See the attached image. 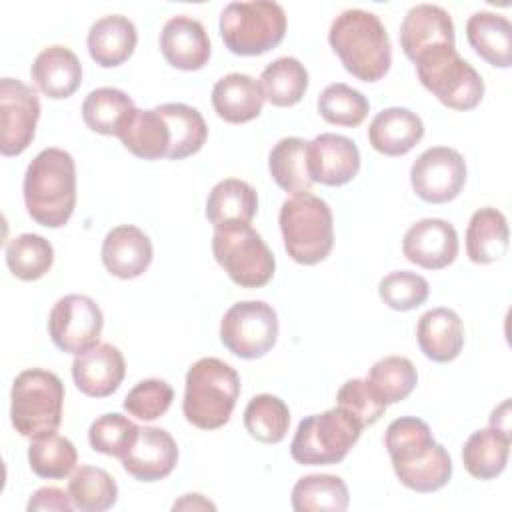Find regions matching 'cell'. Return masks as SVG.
Listing matches in <instances>:
<instances>
[{"label":"cell","instance_id":"6da1fadb","mask_svg":"<svg viewBox=\"0 0 512 512\" xmlns=\"http://www.w3.org/2000/svg\"><path fill=\"white\" fill-rule=\"evenodd\" d=\"M384 444L398 480L414 492H436L452 476V460L430 426L416 416H402L388 424Z\"/></svg>","mask_w":512,"mask_h":512},{"label":"cell","instance_id":"7a4b0ae2","mask_svg":"<svg viewBox=\"0 0 512 512\" xmlns=\"http://www.w3.org/2000/svg\"><path fill=\"white\" fill-rule=\"evenodd\" d=\"M22 190L26 210L36 224L64 226L76 206L74 158L62 148H44L28 164Z\"/></svg>","mask_w":512,"mask_h":512},{"label":"cell","instance_id":"3957f363","mask_svg":"<svg viewBox=\"0 0 512 512\" xmlns=\"http://www.w3.org/2000/svg\"><path fill=\"white\" fill-rule=\"evenodd\" d=\"M328 42L342 66L362 82L386 76L392 64V46L382 20L362 8L338 14L328 30Z\"/></svg>","mask_w":512,"mask_h":512},{"label":"cell","instance_id":"277c9868","mask_svg":"<svg viewBox=\"0 0 512 512\" xmlns=\"http://www.w3.org/2000/svg\"><path fill=\"white\" fill-rule=\"evenodd\" d=\"M240 396L238 372L220 358H200L186 372L182 412L202 430L224 426Z\"/></svg>","mask_w":512,"mask_h":512},{"label":"cell","instance_id":"5b68a950","mask_svg":"<svg viewBox=\"0 0 512 512\" xmlns=\"http://www.w3.org/2000/svg\"><path fill=\"white\" fill-rule=\"evenodd\" d=\"M288 256L304 266L322 262L334 246V218L330 206L310 194L296 192L280 206L278 216Z\"/></svg>","mask_w":512,"mask_h":512},{"label":"cell","instance_id":"8992f818","mask_svg":"<svg viewBox=\"0 0 512 512\" xmlns=\"http://www.w3.org/2000/svg\"><path fill=\"white\" fill-rule=\"evenodd\" d=\"M10 420L20 436L38 438L56 432L62 422L64 384L48 370L28 368L12 382Z\"/></svg>","mask_w":512,"mask_h":512},{"label":"cell","instance_id":"52a82bcc","mask_svg":"<svg viewBox=\"0 0 512 512\" xmlns=\"http://www.w3.org/2000/svg\"><path fill=\"white\" fill-rule=\"evenodd\" d=\"M220 36L238 56H260L276 48L286 34V12L278 2H230L220 14Z\"/></svg>","mask_w":512,"mask_h":512},{"label":"cell","instance_id":"ba28073f","mask_svg":"<svg viewBox=\"0 0 512 512\" xmlns=\"http://www.w3.org/2000/svg\"><path fill=\"white\" fill-rule=\"evenodd\" d=\"M362 430L356 420L336 406L300 420L290 444V454L294 462L304 466L338 464L358 442Z\"/></svg>","mask_w":512,"mask_h":512},{"label":"cell","instance_id":"9c48e42d","mask_svg":"<svg viewBox=\"0 0 512 512\" xmlns=\"http://www.w3.org/2000/svg\"><path fill=\"white\" fill-rule=\"evenodd\" d=\"M212 252L230 280L242 288L266 286L274 276V254L250 224L214 228Z\"/></svg>","mask_w":512,"mask_h":512},{"label":"cell","instance_id":"30bf717a","mask_svg":"<svg viewBox=\"0 0 512 512\" xmlns=\"http://www.w3.org/2000/svg\"><path fill=\"white\" fill-rule=\"evenodd\" d=\"M416 74L426 90H430L444 106L452 110H472L484 96V80L472 64H468L456 46H444L420 56Z\"/></svg>","mask_w":512,"mask_h":512},{"label":"cell","instance_id":"8fae6325","mask_svg":"<svg viewBox=\"0 0 512 512\" xmlns=\"http://www.w3.org/2000/svg\"><path fill=\"white\" fill-rule=\"evenodd\" d=\"M278 338L276 310L262 300L232 304L220 322V340L238 358L254 360L268 354Z\"/></svg>","mask_w":512,"mask_h":512},{"label":"cell","instance_id":"7c38bea8","mask_svg":"<svg viewBox=\"0 0 512 512\" xmlns=\"http://www.w3.org/2000/svg\"><path fill=\"white\" fill-rule=\"evenodd\" d=\"M104 326L100 306L84 294L60 298L48 316V334L54 346L68 354H80L98 344Z\"/></svg>","mask_w":512,"mask_h":512},{"label":"cell","instance_id":"4fadbf2b","mask_svg":"<svg viewBox=\"0 0 512 512\" xmlns=\"http://www.w3.org/2000/svg\"><path fill=\"white\" fill-rule=\"evenodd\" d=\"M410 182L416 196L424 202H450L466 184V162L454 148H428L414 160L410 168Z\"/></svg>","mask_w":512,"mask_h":512},{"label":"cell","instance_id":"5bb4252c","mask_svg":"<svg viewBox=\"0 0 512 512\" xmlns=\"http://www.w3.org/2000/svg\"><path fill=\"white\" fill-rule=\"evenodd\" d=\"M40 118V100L32 86L16 80H0V152L2 156L22 154L34 140Z\"/></svg>","mask_w":512,"mask_h":512},{"label":"cell","instance_id":"9a60e30c","mask_svg":"<svg viewBox=\"0 0 512 512\" xmlns=\"http://www.w3.org/2000/svg\"><path fill=\"white\" fill-rule=\"evenodd\" d=\"M402 254L420 268L442 270L458 256L456 228L442 218L418 220L404 234Z\"/></svg>","mask_w":512,"mask_h":512},{"label":"cell","instance_id":"2e32d148","mask_svg":"<svg viewBox=\"0 0 512 512\" xmlns=\"http://www.w3.org/2000/svg\"><path fill=\"white\" fill-rule=\"evenodd\" d=\"M400 46L412 62L432 50L456 46L450 14L434 4L412 6L400 24Z\"/></svg>","mask_w":512,"mask_h":512},{"label":"cell","instance_id":"e0dca14e","mask_svg":"<svg viewBox=\"0 0 512 512\" xmlns=\"http://www.w3.org/2000/svg\"><path fill=\"white\" fill-rule=\"evenodd\" d=\"M360 170L358 146L340 134H318L308 142V174L324 186H344Z\"/></svg>","mask_w":512,"mask_h":512},{"label":"cell","instance_id":"ac0fdd59","mask_svg":"<svg viewBox=\"0 0 512 512\" xmlns=\"http://www.w3.org/2000/svg\"><path fill=\"white\" fill-rule=\"evenodd\" d=\"M124 374V356L108 342L94 344L92 348L76 354L72 362L74 384L90 398H106L116 392L124 380Z\"/></svg>","mask_w":512,"mask_h":512},{"label":"cell","instance_id":"d6986e66","mask_svg":"<svg viewBox=\"0 0 512 512\" xmlns=\"http://www.w3.org/2000/svg\"><path fill=\"white\" fill-rule=\"evenodd\" d=\"M124 470L140 482H156L166 478L178 462V446L174 438L156 426H144L132 448L120 458Z\"/></svg>","mask_w":512,"mask_h":512},{"label":"cell","instance_id":"ffe728a7","mask_svg":"<svg viewBox=\"0 0 512 512\" xmlns=\"http://www.w3.org/2000/svg\"><path fill=\"white\" fill-rule=\"evenodd\" d=\"M160 50L170 66L192 72L208 64L210 40L200 20L180 14L162 26Z\"/></svg>","mask_w":512,"mask_h":512},{"label":"cell","instance_id":"44dd1931","mask_svg":"<svg viewBox=\"0 0 512 512\" xmlns=\"http://www.w3.org/2000/svg\"><path fill=\"white\" fill-rule=\"evenodd\" d=\"M100 254L104 268L112 276L128 280L148 270L154 250L150 238L138 226L122 224L104 236Z\"/></svg>","mask_w":512,"mask_h":512},{"label":"cell","instance_id":"7402d4cb","mask_svg":"<svg viewBox=\"0 0 512 512\" xmlns=\"http://www.w3.org/2000/svg\"><path fill=\"white\" fill-rule=\"evenodd\" d=\"M30 76L40 92L52 100L70 98L82 82V64L66 46H48L32 62Z\"/></svg>","mask_w":512,"mask_h":512},{"label":"cell","instance_id":"603a6c76","mask_svg":"<svg viewBox=\"0 0 512 512\" xmlns=\"http://www.w3.org/2000/svg\"><path fill=\"white\" fill-rule=\"evenodd\" d=\"M424 136L420 116L408 108L392 106L378 112L368 126L370 146L384 156H404Z\"/></svg>","mask_w":512,"mask_h":512},{"label":"cell","instance_id":"cb8c5ba5","mask_svg":"<svg viewBox=\"0 0 512 512\" xmlns=\"http://www.w3.org/2000/svg\"><path fill=\"white\" fill-rule=\"evenodd\" d=\"M264 100L260 82L242 72L222 76L212 88L214 112L230 124L254 120L262 112Z\"/></svg>","mask_w":512,"mask_h":512},{"label":"cell","instance_id":"d4e9b609","mask_svg":"<svg viewBox=\"0 0 512 512\" xmlns=\"http://www.w3.org/2000/svg\"><path fill=\"white\" fill-rule=\"evenodd\" d=\"M416 338L422 354L432 362H452L464 348V326L450 308H432L424 312L416 326Z\"/></svg>","mask_w":512,"mask_h":512},{"label":"cell","instance_id":"484cf974","mask_svg":"<svg viewBox=\"0 0 512 512\" xmlns=\"http://www.w3.org/2000/svg\"><path fill=\"white\" fill-rule=\"evenodd\" d=\"M138 42V32L132 20L122 14H110L96 20L88 30L90 58L102 68H114L124 64Z\"/></svg>","mask_w":512,"mask_h":512},{"label":"cell","instance_id":"4316f807","mask_svg":"<svg viewBox=\"0 0 512 512\" xmlns=\"http://www.w3.org/2000/svg\"><path fill=\"white\" fill-rule=\"evenodd\" d=\"M466 38L474 52L496 68L512 64V24L506 16L480 10L466 22Z\"/></svg>","mask_w":512,"mask_h":512},{"label":"cell","instance_id":"83f0119b","mask_svg":"<svg viewBox=\"0 0 512 512\" xmlns=\"http://www.w3.org/2000/svg\"><path fill=\"white\" fill-rule=\"evenodd\" d=\"M258 210L256 190L238 178L220 180L208 194L206 218L214 228L250 224Z\"/></svg>","mask_w":512,"mask_h":512},{"label":"cell","instance_id":"f1b7e54d","mask_svg":"<svg viewBox=\"0 0 512 512\" xmlns=\"http://www.w3.org/2000/svg\"><path fill=\"white\" fill-rule=\"evenodd\" d=\"M508 250V222L496 208H480L466 228V254L474 264H492Z\"/></svg>","mask_w":512,"mask_h":512},{"label":"cell","instance_id":"f546056e","mask_svg":"<svg viewBox=\"0 0 512 512\" xmlns=\"http://www.w3.org/2000/svg\"><path fill=\"white\" fill-rule=\"evenodd\" d=\"M118 138L126 150L142 160H160L168 156L170 130L156 108H136L124 128L118 132Z\"/></svg>","mask_w":512,"mask_h":512},{"label":"cell","instance_id":"4dcf8cb0","mask_svg":"<svg viewBox=\"0 0 512 512\" xmlns=\"http://www.w3.org/2000/svg\"><path fill=\"white\" fill-rule=\"evenodd\" d=\"M510 454V434L498 428H482L468 436L462 448V462L470 476L490 480L504 472Z\"/></svg>","mask_w":512,"mask_h":512},{"label":"cell","instance_id":"1f68e13d","mask_svg":"<svg viewBox=\"0 0 512 512\" xmlns=\"http://www.w3.org/2000/svg\"><path fill=\"white\" fill-rule=\"evenodd\" d=\"M156 110L162 114L170 130V148L166 158L182 160L196 154L204 146L208 126L196 108L180 102H168L156 106Z\"/></svg>","mask_w":512,"mask_h":512},{"label":"cell","instance_id":"d6a6232c","mask_svg":"<svg viewBox=\"0 0 512 512\" xmlns=\"http://www.w3.org/2000/svg\"><path fill=\"white\" fill-rule=\"evenodd\" d=\"M136 106L132 98L118 88H96L82 102L84 124L106 136H118L128 118L134 114Z\"/></svg>","mask_w":512,"mask_h":512},{"label":"cell","instance_id":"836d02e7","mask_svg":"<svg viewBox=\"0 0 512 512\" xmlns=\"http://www.w3.org/2000/svg\"><path fill=\"white\" fill-rule=\"evenodd\" d=\"M272 180L286 192H310L312 178L308 174V142L290 136L274 144L268 156Z\"/></svg>","mask_w":512,"mask_h":512},{"label":"cell","instance_id":"e575fe53","mask_svg":"<svg viewBox=\"0 0 512 512\" xmlns=\"http://www.w3.org/2000/svg\"><path fill=\"white\" fill-rule=\"evenodd\" d=\"M348 502V486L334 474H308L292 488V508L296 512H344Z\"/></svg>","mask_w":512,"mask_h":512},{"label":"cell","instance_id":"d590c367","mask_svg":"<svg viewBox=\"0 0 512 512\" xmlns=\"http://www.w3.org/2000/svg\"><path fill=\"white\" fill-rule=\"evenodd\" d=\"M260 86L272 106L288 108L302 100L308 88V72L300 60L280 56L262 70Z\"/></svg>","mask_w":512,"mask_h":512},{"label":"cell","instance_id":"8d00e7d4","mask_svg":"<svg viewBox=\"0 0 512 512\" xmlns=\"http://www.w3.org/2000/svg\"><path fill=\"white\" fill-rule=\"evenodd\" d=\"M366 384L372 394L388 406L410 396L418 384V372L404 356H384L368 370Z\"/></svg>","mask_w":512,"mask_h":512},{"label":"cell","instance_id":"74e56055","mask_svg":"<svg viewBox=\"0 0 512 512\" xmlns=\"http://www.w3.org/2000/svg\"><path fill=\"white\" fill-rule=\"evenodd\" d=\"M68 494L74 508L82 512H102L116 504V480L98 466H80L68 480Z\"/></svg>","mask_w":512,"mask_h":512},{"label":"cell","instance_id":"f35d334b","mask_svg":"<svg viewBox=\"0 0 512 512\" xmlns=\"http://www.w3.org/2000/svg\"><path fill=\"white\" fill-rule=\"evenodd\" d=\"M28 462L36 476L48 478V480H60V478H66L76 468L78 452L68 438L56 432H50V434L32 438L28 446Z\"/></svg>","mask_w":512,"mask_h":512},{"label":"cell","instance_id":"ab89813d","mask_svg":"<svg viewBox=\"0 0 512 512\" xmlns=\"http://www.w3.org/2000/svg\"><path fill=\"white\" fill-rule=\"evenodd\" d=\"M54 262L52 244L38 234H20L6 242V264L8 270L24 280L32 282L42 278Z\"/></svg>","mask_w":512,"mask_h":512},{"label":"cell","instance_id":"60d3db41","mask_svg":"<svg viewBox=\"0 0 512 512\" xmlns=\"http://www.w3.org/2000/svg\"><path fill=\"white\" fill-rule=\"evenodd\" d=\"M244 426L258 442L278 444L288 432L290 410L278 396L258 394L244 410Z\"/></svg>","mask_w":512,"mask_h":512},{"label":"cell","instance_id":"b9f144b4","mask_svg":"<svg viewBox=\"0 0 512 512\" xmlns=\"http://www.w3.org/2000/svg\"><path fill=\"white\" fill-rule=\"evenodd\" d=\"M368 110H370L368 98L360 90L342 82L328 84L318 96L320 116L326 122L336 126H346V128L360 126L368 116Z\"/></svg>","mask_w":512,"mask_h":512},{"label":"cell","instance_id":"7bdbcfd3","mask_svg":"<svg viewBox=\"0 0 512 512\" xmlns=\"http://www.w3.org/2000/svg\"><path fill=\"white\" fill-rule=\"evenodd\" d=\"M138 430L140 428L126 416L118 412H110V414H102L90 424L88 442L100 454L122 458L132 448L138 436Z\"/></svg>","mask_w":512,"mask_h":512},{"label":"cell","instance_id":"ee69618b","mask_svg":"<svg viewBox=\"0 0 512 512\" xmlns=\"http://www.w3.org/2000/svg\"><path fill=\"white\" fill-rule=\"evenodd\" d=\"M378 294L392 310L408 312L426 302L430 294L428 280L410 270H398L386 274L378 284Z\"/></svg>","mask_w":512,"mask_h":512},{"label":"cell","instance_id":"f6af8a7d","mask_svg":"<svg viewBox=\"0 0 512 512\" xmlns=\"http://www.w3.org/2000/svg\"><path fill=\"white\" fill-rule=\"evenodd\" d=\"M174 390L166 380L148 378L138 382L124 398V410L138 420H156L170 408Z\"/></svg>","mask_w":512,"mask_h":512},{"label":"cell","instance_id":"bcb514c9","mask_svg":"<svg viewBox=\"0 0 512 512\" xmlns=\"http://www.w3.org/2000/svg\"><path fill=\"white\" fill-rule=\"evenodd\" d=\"M336 406L342 408L362 428L372 426L386 412V404H382L372 394L366 380H360V378H352L340 386L336 394Z\"/></svg>","mask_w":512,"mask_h":512},{"label":"cell","instance_id":"7dc6e473","mask_svg":"<svg viewBox=\"0 0 512 512\" xmlns=\"http://www.w3.org/2000/svg\"><path fill=\"white\" fill-rule=\"evenodd\" d=\"M26 508H28V512H38V510L70 512L74 508V504H72V498L68 492H64L56 486H44L30 496Z\"/></svg>","mask_w":512,"mask_h":512},{"label":"cell","instance_id":"c3c4849f","mask_svg":"<svg viewBox=\"0 0 512 512\" xmlns=\"http://www.w3.org/2000/svg\"><path fill=\"white\" fill-rule=\"evenodd\" d=\"M490 426L502 430L504 434H510V400H504L498 408L492 410Z\"/></svg>","mask_w":512,"mask_h":512},{"label":"cell","instance_id":"681fc988","mask_svg":"<svg viewBox=\"0 0 512 512\" xmlns=\"http://www.w3.org/2000/svg\"><path fill=\"white\" fill-rule=\"evenodd\" d=\"M174 510H196V508H210V510H214L216 506L212 504V502H208V500H204L202 498V494H186L182 500H178V502H174V506H172Z\"/></svg>","mask_w":512,"mask_h":512}]
</instances>
